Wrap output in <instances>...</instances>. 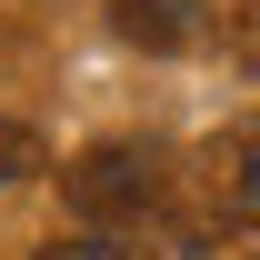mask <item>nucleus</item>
Returning a JSON list of instances; mask_svg holds the SVG:
<instances>
[{
  "label": "nucleus",
  "mask_w": 260,
  "mask_h": 260,
  "mask_svg": "<svg viewBox=\"0 0 260 260\" xmlns=\"http://www.w3.org/2000/svg\"><path fill=\"white\" fill-rule=\"evenodd\" d=\"M60 200H70L80 230H140L170 200V160L150 140H90V150L60 170Z\"/></svg>",
  "instance_id": "obj_1"
},
{
  "label": "nucleus",
  "mask_w": 260,
  "mask_h": 260,
  "mask_svg": "<svg viewBox=\"0 0 260 260\" xmlns=\"http://www.w3.org/2000/svg\"><path fill=\"white\" fill-rule=\"evenodd\" d=\"M190 180H200L190 200H220V210H260V110H250V120H230V130H210V140H200Z\"/></svg>",
  "instance_id": "obj_2"
},
{
  "label": "nucleus",
  "mask_w": 260,
  "mask_h": 260,
  "mask_svg": "<svg viewBox=\"0 0 260 260\" xmlns=\"http://www.w3.org/2000/svg\"><path fill=\"white\" fill-rule=\"evenodd\" d=\"M230 50L260 70V0H240V10H230Z\"/></svg>",
  "instance_id": "obj_7"
},
{
  "label": "nucleus",
  "mask_w": 260,
  "mask_h": 260,
  "mask_svg": "<svg viewBox=\"0 0 260 260\" xmlns=\"http://www.w3.org/2000/svg\"><path fill=\"white\" fill-rule=\"evenodd\" d=\"M30 170H40V130H30V120H10V110H0V190H20Z\"/></svg>",
  "instance_id": "obj_6"
},
{
  "label": "nucleus",
  "mask_w": 260,
  "mask_h": 260,
  "mask_svg": "<svg viewBox=\"0 0 260 260\" xmlns=\"http://www.w3.org/2000/svg\"><path fill=\"white\" fill-rule=\"evenodd\" d=\"M160 260H260V210H220V200H190L170 220Z\"/></svg>",
  "instance_id": "obj_3"
},
{
  "label": "nucleus",
  "mask_w": 260,
  "mask_h": 260,
  "mask_svg": "<svg viewBox=\"0 0 260 260\" xmlns=\"http://www.w3.org/2000/svg\"><path fill=\"white\" fill-rule=\"evenodd\" d=\"M40 260H140V240H130V230H80V220H70Z\"/></svg>",
  "instance_id": "obj_5"
},
{
  "label": "nucleus",
  "mask_w": 260,
  "mask_h": 260,
  "mask_svg": "<svg viewBox=\"0 0 260 260\" xmlns=\"http://www.w3.org/2000/svg\"><path fill=\"white\" fill-rule=\"evenodd\" d=\"M110 30L130 50H200V0H110Z\"/></svg>",
  "instance_id": "obj_4"
}]
</instances>
